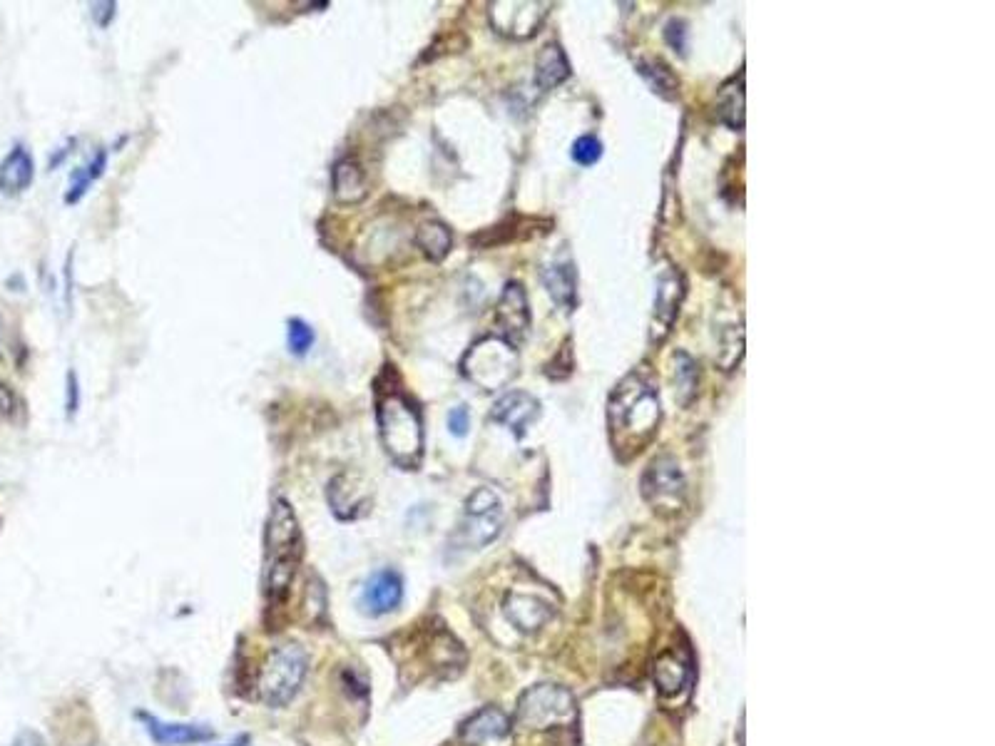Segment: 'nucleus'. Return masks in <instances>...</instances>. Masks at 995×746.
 Listing matches in <instances>:
<instances>
[{"mask_svg":"<svg viewBox=\"0 0 995 746\" xmlns=\"http://www.w3.org/2000/svg\"><path fill=\"white\" fill-rule=\"evenodd\" d=\"M662 421L660 393L642 373H630L617 383L607 403V426L615 453L630 458L655 438Z\"/></svg>","mask_w":995,"mask_h":746,"instance_id":"obj_1","label":"nucleus"},{"mask_svg":"<svg viewBox=\"0 0 995 746\" xmlns=\"http://www.w3.org/2000/svg\"><path fill=\"white\" fill-rule=\"evenodd\" d=\"M301 558V533L297 515L292 513L287 500L277 498L267 520V585L269 600L282 602L292 587L294 572Z\"/></svg>","mask_w":995,"mask_h":746,"instance_id":"obj_2","label":"nucleus"},{"mask_svg":"<svg viewBox=\"0 0 995 746\" xmlns=\"http://www.w3.org/2000/svg\"><path fill=\"white\" fill-rule=\"evenodd\" d=\"M379 436L396 466L418 468L423 456L421 416L401 393L391 391L379 398Z\"/></svg>","mask_w":995,"mask_h":746,"instance_id":"obj_3","label":"nucleus"},{"mask_svg":"<svg viewBox=\"0 0 995 746\" xmlns=\"http://www.w3.org/2000/svg\"><path fill=\"white\" fill-rule=\"evenodd\" d=\"M578 709L573 694L558 684H538L520 697L515 724L525 732H545V729L575 727Z\"/></svg>","mask_w":995,"mask_h":746,"instance_id":"obj_4","label":"nucleus"},{"mask_svg":"<svg viewBox=\"0 0 995 746\" xmlns=\"http://www.w3.org/2000/svg\"><path fill=\"white\" fill-rule=\"evenodd\" d=\"M461 371L483 391H498L518 373V351L503 336H486L463 356Z\"/></svg>","mask_w":995,"mask_h":746,"instance_id":"obj_5","label":"nucleus"},{"mask_svg":"<svg viewBox=\"0 0 995 746\" xmlns=\"http://www.w3.org/2000/svg\"><path fill=\"white\" fill-rule=\"evenodd\" d=\"M306 677V652L299 645H284L269 654L259 674V694L269 707H284L299 692Z\"/></svg>","mask_w":995,"mask_h":746,"instance_id":"obj_6","label":"nucleus"},{"mask_svg":"<svg viewBox=\"0 0 995 746\" xmlns=\"http://www.w3.org/2000/svg\"><path fill=\"white\" fill-rule=\"evenodd\" d=\"M503 525V505L491 488H478L466 503V520L461 525V540L466 548H483L498 538Z\"/></svg>","mask_w":995,"mask_h":746,"instance_id":"obj_7","label":"nucleus"},{"mask_svg":"<svg viewBox=\"0 0 995 746\" xmlns=\"http://www.w3.org/2000/svg\"><path fill=\"white\" fill-rule=\"evenodd\" d=\"M550 8L553 5L538 3V0H498V3H491L488 15H491L493 28L500 35L525 40L538 33L543 20L548 18Z\"/></svg>","mask_w":995,"mask_h":746,"instance_id":"obj_8","label":"nucleus"},{"mask_svg":"<svg viewBox=\"0 0 995 746\" xmlns=\"http://www.w3.org/2000/svg\"><path fill=\"white\" fill-rule=\"evenodd\" d=\"M685 473L672 456H660L650 463L642 475V495L655 508H677L685 495Z\"/></svg>","mask_w":995,"mask_h":746,"instance_id":"obj_9","label":"nucleus"},{"mask_svg":"<svg viewBox=\"0 0 995 746\" xmlns=\"http://www.w3.org/2000/svg\"><path fill=\"white\" fill-rule=\"evenodd\" d=\"M496 321L500 336H503L508 344H520V341L528 336L530 329V311H528V296H525L523 284L518 281H508L500 294L498 309H496Z\"/></svg>","mask_w":995,"mask_h":746,"instance_id":"obj_10","label":"nucleus"},{"mask_svg":"<svg viewBox=\"0 0 995 746\" xmlns=\"http://www.w3.org/2000/svg\"><path fill=\"white\" fill-rule=\"evenodd\" d=\"M682 296H685V281L680 272L667 269L662 277L657 279V294H655V316H652V341H665L670 334L672 324H675L677 314H680Z\"/></svg>","mask_w":995,"mask_h":746,"instance_id":"obj_11","label":"nucleus"},{"mask_svg":"<svg viewBox=\"0 0 995 746\" xmlns=\"http://www.w3.org/2000/svg\"><path fill=\"white\" fill-rule=\"evenodd\" d=\"M403 597V582L396 570H381L366 582L364 595H361V607L366 615H389L401 605Z\"/></svg>","mask_w":995,"mask_h":746,"instance_id":"obj_12","label":"nucleus"},{"mask_svg":"<svg viewBox=\"0 0 995 746\" xmlns=\"http://www.w3.org/2000/svg\"><path fill=\"white\" fill-rule=\"evenodd\" d=\"M538 413V398H533L525 391H510L503 398H498V403L491 411V418L498 421L500 426L508 428V431H513V436L520 438L525 433V428L538 418Z\"/></svg>","mask_w":995,"mask_h":746,"instance_id":"obj_13","label":"nucleus"},{"mask_svg":"<svg viewBox=\"0 0 995 746\" xmlns=\"http://www.w3.org/2000/svg\"><path fill=\"white\" fill-rule=\"evenodd\" d=\"M503 612L510 620V625L518 627L520 632H535L553 617V607L548 602L538 600L530 595H518L510 592L503 602Z\"/></svg>","mask_w":995,"mask_h":746,"instance_id":"obj_14","label":"nucleus"},{"mask_svg":"<svg viewBox=\"0 0 995 746\" xmlns=\"http://www.w3.org/2000/svg\"><path fill=\"white\" fill-rule=\"evenodd\" d=\"M508 734H510L508 717L496 707H486L478 714H473L461 729V739L468 746H483L486 742L505 739Z\"/></svg>","mask_w":995,"mask_h":746,"instance_id":"obj_15","label":"nucleus"},{"mask_svg":"<svg viewBox=\"0 0 995 746\" xmlns=\"http://www.w3.org/2000/svg\"><path fill=\"white\" fill-rule=\"evenodd\" d=\"M142 722L147 724V732L160 746H182V744H199L214 739V732L204 724H170L160 722L155 717L140 714Z\"/></svg>","mask_w":995,"mask_h":746,"instance_id":"obj_16","label":"nucleus"},{"mask_svg":"<svg viewBox=\"0 0 995 746\" xmlns=\"http://www.w3.org/2000/svg\"><path fill=\"white\" fill-rule=\"evenodd\" d=\"M366 500H369L366 490L364 485L356 483V475L341 473L329 483V503L339 518H356L364 510Z\"/></svg>","mask_w":995,"mask_h":746,"instance_id":"obj_17","label":"nucleus"},{"mask_svg":"<svg viewBox=\"0 0 995 746\" xmlns=\"http://www.w3.org/2000/svg\"><path fill=\"white\" fill-rule=\"evenodd\" d=\"M35 175L33 157L23 145H15L8 152L3 162H0V192L3 194H20L30 187Z\"/></svg>","mask_w":995,"mask_h":746,"instance_id":"obj_18","label":"nucleus"},{"mask_svg":"<svg viewBox=\"0 0 995 746\" xmlns=\"http://www.w3.org/2000/svg\"><path fill=\"white\" fill-rule=\"evenodd\" d=\"M543 284L548 294L553 296L555 304L563 306L565 311L575 309V299H578V277H575V267L570 259L565 262H553L543 269Z\"/></svg>","mask_w":995,"mask_h":746,"instance_id":"obj_19","label":"nucleus"},{"mask_svg":"<svg viewBox=\"0 0 995 746\" xmlns=\"http://www.w3.org/2000/svg\"><path fill=\"white\" fill-rule=\"evenodd\" d=\"M369 194L366 175L356 160H341L334 167V197L341 204H359Z\"/></svg>","mask_w":995,"mask_h":746,"instance_id":"obj_20","label":"nucleus"},{"mask_svg":"<svg viewBox=\"0 0 995 746\" xmlns=\"http://www.w3.org/2000/svg\"><path fill=\"white\" fill-rule=\"evenodd\" d=\"M652 677H655V687L662 694H677L690 682V662L677 652H665L657 657L655 667H652Z\"/></svg>","mask_w":995,"mask_h":746,"instance_id":"obj_21","label":"nucleus"},{"mask_svg":"<svg viewBox=\"0 0 995 746\" xmlns=\"http://www.w3.org/2000/svg\"><path fill=\"white\" fill-rule=\"evenodd\" d=\"M570 78V63L558 43H548L535 63V85L540 90H553Z\"/></svg>","mask_w":995,"mask_h":746,"instance_id":"obj_22","label":"nucleus"},{"mask_svg":"<svg viewBox=\"0 0 995 746\" xmlns=\"http://www.w3.org/2000/svg\"><path fill=\"white\" fill-rule=\"evenodd\" d=\"M717 117L729 125L732 130H742L744 127V78L739 75V83L732 80L724 85L717 95Z\"/></svg>","mask_w":995,"mask_h":746,"instance_id":"obj_23","label":"nucleus"},{"mask_svg":"<svg viewBox=\"0 0 995 746\" xmlns=\"http://www.w3.org/2000/svg\"><path fill=\"white\" fill-rule=\"evenodd\" d=\"M416 244L421 247V252L426 254L433 262H441L446 259V254L451 252V229L443 222H423L416 232Z\"/></svg>","mask_w":995,"mask_h":746,"instance_id":"obj_24","label":"nucleus"},{"mask_svg":"<svg viewBox=\"0 0 995 746\" xmlns=\"http://www.w3.org/2000/svg\"><path fill=\"white\" fill-rule=\"evenodd\" d=\"M105 165H107V155H105V150H100V152H95V157H90L88 165L80 167V170H75L73 177H70L68 192H65V202L68 204L80 202V199L85 197V192L90 189V185H93L95 180H100L102 172H105Z\"/></svg>","mask_w":995,"mask_h":746,"instance_id":"obj_25","label":"nucleus"},{"mask_svg":"<svg viewBox=\"0 0 995 746\" xmlns=\"http://www.w3.org/2000/svg\"><path fill=\"white\" fill-rule=\"evenodd\" d=\"M640 73H642V78L650 83V88L655 90L657 95H662V97H675L677 95L680 83H677L675 75H672L670 70H667L665 65L660 63V60H647V63H640Z\"/></svg>","mask_w":995,"mask_h":746,"instance_id":"obj_26","label":"nucleus"},{"mask_svg":"<svg viewBox=\"0 0 995 746\" xmlns=\"http://www.w3.org/2000/svg\"><path fill=\"white\" fill-rule=\"evenodd\" d=\"M675 364H677L675 378H677V393H680V401L690 403V398L695 396V391H697V364L685 354V351H680V354L675 356Z\"/></svg>","mask_w":995,"mask_h":746,"instance_id":"obj_27","label":"nucleus"},{"mask_svg":"<svg viewBox=\"0 0 995 746\" xmlns=\"http://www.w3.org/2000/svg\"><path fill=\"white\" fill-rule=\"evenodd\" d=\"M287 344L294 356H306L314 346V331L304 319H292L287 324Z\"/></svg>","mask_w":995,"mask_h":746,"instance_id":"obj_28","label":"nucleus"},{"mask_svg":"<svg viewBox=\"0 0 995 746\" xmlns=\"http://www.w3.org/2000/svg\"><path fill=\"white\" fill-rule=\"evenodd\" d=\"M602 157V142L593 135L580 137L573 145V160L580 162V165H595Z\"/></svg>","mask_w":995,"mask_h":746,"instance_id":"obj_29","label":"nucleus"},{"mask_svg":"<svg viewBox=\"0 0 995 746\" xmlns=\"http://www.w3.org/2000/svg\"><path fill=\"white\" fill-rule=\"evenodd\" d=\"M468 428H471V416H468V408L456 406L451 413H448V431H451L453 436L463 438L468 433Z\"/></svg>","mask_w":995,"mask_h":746,"instance_id":"obj_30","label":"nucleus"},{"mask_svg":"<svg viewBox=\"0 0 995 746\" xmlns=\"http://www.w3.org/2000/svg\"><path fill=\"white\" fill-rule=\"evenodd\" d=\"M665 35H667V43H670L672 48L680 50V53H685V48H687V30H685V23H682V20H672V23L667 25Z\"/></svg>","mask_w":995,"mask_h":746,"instance_id":"obj_31","label":"nucleus"},{"mask_svg":"<svg viewBox=\"0 0 995 746\" xmlns=\"http://www.w3.org/2000/svg\"><path fill=\"white\" fill-rule=\"evenodd\" d=\"M80 403V391H78V376L75 371H68V393H65V408H68V416H75Z\"/></svg>","mask_w":995,"mask_h":746,"instance_id":"obj_32","label":"nucleus"},{"mask_svg":"<svg viewBox=\"0 0 995 746\" xmlns=\"http://www.w3.org/2000/svg\"><path fill=\"white\" fill-rule=\"evenodd\" d=\"M15 408H18V401H15L13 391H10L5 383H0V416H13Z\"/></svg>","mask_w":995,"mask_h":746,"instance_id":"obj_33","label":"nucleus"},{"mask_svg":"<svg viewBox=\"0 0 995 746\" xmlns=\"http://www.w3.org/2000/svg\"><path fill=\"white\" fill-rule=\"evenodd\" d=\"M90 10H93V18L98 20V25L105 28V25L112 20V15H115V3H95Z\"/></svg>","mask_w":995,"mask_h":746,"instance_id":"obj_34","label":"nucleus"},{"mask_svg":"<svg viewBox=\"0 0 995 746\" xmlns=\"http://www.w3.org/2000/svg\"><path fill=\"white\" fill-rule=\"evenodd\" d=\"M10 746H45V742L38 732H30V729H25V732H20L18 737L13 739V744Z\"/></svg>","mask_w":995,"mask_h":746,"instance_id":"obj_35","label":"nucleus"},{"mask_svg":"<svg viewBox=\"0 0 995 746\" xmlns=\"http://www.w3.org/2000/svg\"><path fill=\"white\" fill-rule=\"evenodd\" d=\"M247 744H249V737H247V734H242V737L234 739L232 744H224V746H247Z\"/></svg>","mask_w":995,"mask_h":746,"instance_id":"obj_36","label":"nucleus"},{"mask_svg":"<svg viewBox=\"0 0 995 746\" xmlns=\"http://www.w3.org/2000/svg\"><path fill=\"white\" fill-rule=\"evenodd\" d=\"M0 339H3V321H0Z\"/></svg>","mask_w":995,"mask_h":746,"instance_id":"obj_37","label":"nucleus"}]
</instances>
